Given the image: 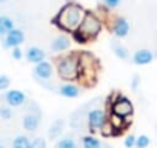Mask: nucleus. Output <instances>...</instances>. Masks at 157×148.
I'll use <instances>...</instances> for the list:
<instances>
[{
    "label": "nucleus",
    "instance_id": "obj_1",
    "mask_svg": "<svg viewBox=\"0 0 157 148\" xmlns=\"http://www.w3.org/2000/svg\"><path fill=\"white\" fill-rule=\"evenodd\" d=\"M83 16H85V10L80 5L75 3V2H68L60 8L57 16L52 19V23L57 28H60L62 31L72 34L78 28Z\"/></svg>",
    "mask_w": 157,
    "mask_h": 148
},
{
    "label": "nucleus",
    "instance_id": "obj_2",
    "mask_svg": "<svg viewBox=\"0 0 157 148\" xmlns=\"http://www.w3.org/2000/svg\"><path fill=\"white\" fill-rule=\"evenodd\" d=\"M56 72L63 82H78V76H80L78 53L60 54L56 63Z\"/></svg>",
    "mask_w": 157,
    "mask_h": 148
},
{
    "label": "nucleus",
    "instance_id": "obj_3",
    "mask_svg": "<svg viewBox=\"0 0 157 148\" xmlns=\"http://www.w3.org/2000/svg\"><path fill=\"white\" fill-rule=\"evenodd\" d=\"M102 28H103V20L93 11H85V16L78 25V28L75 29V33L78 36H82L86 43L94 40L100 33H102Z\"/></svg>",
    "mask_w": 157,
    "mask_h": 148
},
{
    "label": "nucleus",
    "instance_id": "obj_4",
    "mask_svg": "<svg viewBox=\"0 0 157 148\" xmlns=\"http://www.w3.org/2000/svg\"><path fill=\"white\" fill-rule=\"evenodd\" d=\"M109 100L106 102V111L108 113H113V114H117L123 119H129L132 114H134V107H132V102L125 97V96H120L117 94L114 99L113 97H108Z\"/></svg>",
    "mask_w": 157,
    "mask_h": 148
},
{
    "label": "nucleus",
    "instance_id": "obj_5",
    "mask_svg": "<svg viewBox=\"0 0 157 148\" xmlns=\"http://www.w3.org/2000/svg\"><path fill=\"white\" fill-rule=\"evenodd\" d=\"M108 122V111L106 108H91L86 113V125L91 133L100 131V128Z\"/></svg>",
    "mask_w": 157,
    "mask_h": 148
},
{
    "label": "nucleus",
    "instance_id": "obj_6",
    "mask_svg": "<svg viewBox=\"0 0 157 148\" xmlns=\"http://www.w3.org/2000/svg\"><path fill=\"white\" fill-rule=\"evenodd\" d=\"M54 71H56V69H54V65H52L51 62L42 60V62H39V63L34 65L33 74H34V77H36L39 82H48V80L52 79Z\"/></svg>",
    "mask_w": 157,
    "mask_h": 148
},
{
    "label": "nucleus",
    "instance_id": "obj_7",
    "mask_svg": "<svg viewBox=\"0 0 157 148\" xmlns=\"http://www.w3.org/2000/svg\"><path fill=\"white\" fill-rule=\"evenodd\" d=\"M3 100L6 102L8 107H22L26 103V94L20 90H6Z\"/></svg>",
    "mask_w": 157,
    "mask_h": 148
},
{
    "label": "nucleus",
    "instance_id": "obj_8",
    "mask_svg": "<svg viewBox=\"0 0 157 148\" xmlns=\"http://www.w3.org/2000/svg\"><path fill=\"white\" fill-rule=\"evenodd\" d=\"M111 31H113V34H114L116 37H119V39L126 37L128 33H129V23H128V20H126L125 17H120V16L114 17V19L111 20Z\"/></svg>",
    "mask_w": 157,
    "mask_h": 148
},
{
    "label": "nucleus",
    "instance_id": "obj_9",
    "mask_svg": "<svg viewBox=\"0 0 157 148\" xmlns=\"http://www.w3.org/2000/svg\"><path fill=\"white\" fill-rule=\"evenodd\" d=\"M25 42V34L22 29H11L5 37H3V46L5 48H16V46H20L22 43Z\"/></svg>",
    "mask_w": 157,
    "mask_h": 148
},
{
    "label": "nucleus",
    "instance_id": "obj_10",
    "mask_svg": "<svg viewBox=\"0 0 157 148\" xmlns=\"http://www.w3.org/2000/svg\"><path fill=\"white\" fill-rule=\"evenodd\" d=\"M40 120H42V114H40V111L34 113L33 110H29V113L25 114L23 119H22V127H23V130L33 133V131H36V130L40 127Z\"/></svg>",
    "mask_w": 157,
    "mask_h": 148
},
{
    "label": "nucleus",
    "instance_id": "obj_11",
    "mask_svg": "<svg viewBox=\"0 0 157 148\" xmlns=\"http://www.w3.org/2000/svg\"><path fill=\"white\" fill-rule=\"evenodd\" d=\"M69 48H71V39L66 34H59L51 43V51L54 54H65L69 51Z\"/></svg>",
    "mask_w": 157,
    "mask_h": 148
},
{
    "label": "nucleus",
    "instance_id": "obj_12",
    "mask_svg": "<svg viewBox=\"0 0 157 148\" xmlns=\"http://www.w3.org/2000/svg\"><path fill=\"white\" fill-rule=\"evenodd\" d=\"M56 91L66 99H75L80 96V87L77 85V82H65Z\"/></svg>",
    "mask_w": 157,
    "mask_h": 148
},
{
    "label": "nucleus",
    "instance_id": "obj_13",
    "mask_svg": "<svg viewBox=\"0 0 157 148\" xmlns=\"http://www.w3.org/2000/svg\"><path fill=\"white\" fill-rule=\"evenodd\" d=\"M108 123L114 128V131L119 134H122L128 127H129V119H123L117 114H113V113H108Z\"/></svg>",
    "mask_w": 157,
    "mask_h": 148
},
{
    "label": "nucleus",
    "instance_id": "obj_14",
    "mask_svg": "<svg viewBox=\"0 0 157 148\" xmlns=\"http://www.w3.org/2000/svg\"><path fill=\"white\" fill-rule=\"evenodd\" d=\"M25 57H26V60H28L29 63L36 65V63H39V62L45 60L46 53H45L42 48H39V46H31V48H28V49H26Z\"/></svg>",
    "mask_w": 157,
    "mask_h": 148
},
{
    "label": "nucleus",
    "instance_id": "obj_15",
    "mask_svg": "<svg viewBox=\"0 0 157 148\" xmlns=\"http://www.w3.org/2000/svg\"><path fill=\"white\" fill-rule=\"evenodd\" d=\"M152 59H154V54H152L149 49H139V51H136L134 56H132V62H134L136 65H139V66H143V65L151 63Z\"/></svg>",
    "mask_w": 157,
    "mask_h": 148
},
{
    "label": "nucleus",
    "instance_id": "obj_16",
    "mask_svg": "<svg viewBox=\"0 0 157 148\" xmlns=\"http://www.w3.org/2000/svg\"><path fill=\"white\" fill-rule=\"evenodd\" d=\"M11 29H14V22L8 16H0V37H5Z\"/></svg>",
    "mask_w": 157,
    "mask_h": 148
},
{
    "label": "nucleus",
    "instance_id": "obj_17",
    "mask_svg": "<svg viewBox=\"0 0 157 148\" xmlns=\"http://www.w3.org/2000/svg\"><path fill=\"white\" fill-rule=\"evenodd\" d=\"M82 148H102V142L93 134L82 137Z\"/></svg>",
    "mask_w": 157,
    "mask_h": 148
},
{
    "label": "nucleus",
    "instance_id": "obj_18",
    "mask_svg": "<svg viewBox=\"0 0 157 148\" xmlns=\"http://www.w3.org/2000/svg\"><path fill=\"white\" fill-rule=\"evenodd\" d=\"M63 120L62 119H57V120H54V123L51 125V128H49V139H57L59 136H60V133L63 131Z\"/></svg>",
    "mask_w": 157,
    "mask_h": 148
},
{
    "label": "nucleus",
    "instance_id": "obj_19",
    "mask_svg": "<svg viewBox=\"0 0 157 148\" xmlns=\"http://www.w3.org/2000/svg\"><path fill=\"white\" fill-rule=\"evenodd\" d=\"M111 45H113V53H114L119 59H122V60H126V59H128L129 54H128V49H126L123 45H120V43L116 42V40H114Z\"/></svg>",
    "mask_w": 157,
    "mask_h": 148
},
{
    "label": "nucleus",
    "instance_id": "obj_20",
    "mask_svg": "<svg viewBox=\"0 0 157 148\" xmlns=\"http://www.w3.org/2000/svg\"><path fill=\"white\" fill-rule=\"evenodd\" d=\"M31 140L28 136H17L13 140V148H29Z\"/></svg>",
    "mask_w": 157,
    "mask_h": 148
},
{
    "label": "nucleus",
    "instance_id": "obj_21",
    "mask_svg": "<svg viewBox=\"0 0 157 148\" xmlns=\"http://www.w3.org/2000/svg\"><path fill=\"white\" fill-rule=\"evenodd\" d=\"M56 148H78V145H77V142L72 139V137H63V139H60L59 142H57V145H56Z\"/></svg>",
    "mask_w": 157,
    "mask_h": 148
},
{
    "label": "nucleus",
    "instance_id": "obj_22",
    "mask_svg": "<svg viewBox=\"0 0 157 148\" xmlns=\"http://www.w3.org/2000/svg\"><path fill=\"white\" fill-rule=\"evenodd\" d=\"M99 133H100L103 137H117V133L114 131V128H113L108 122H106V123L100 128V131H99Z\"/></svg>",
    "mask_w": 157,
    "mask_h": 148
},
{
    "label": "nucleus",
    "instance_id": "obj_23",
    "mask_svg": "<svg viewBox=\"0 0 157 148\" xmlns=\"http://www.w3.org/2000/svg\"><path fill=\"white\" fill-rule=\"evenodd\" d=\"M151 143V140H149V137L146 136V134H140V136H137L136 137V148H148V145Z\"/></svg>",
    "mask_w": 157,
    "mask_h": 148
},
{
    "label": "nucleus",
    "instance_id": "obj_24",
    "mask_svg": "<svg viewBox=\"0 0 157 148\" xmlns=\"http://www.w3.org/2000/svg\"><path fill=\"white\" fill-rule=\"evenodd\" d=\"M11 87V79L6 74H0V91H6Z\"/></svg>",
    "mask_w": 157,
    "mask_h": 148
},
{
    "label": "nucleus",
    "instance_id": "obj_25",
    "mask_svg": "<svg viewBox=\"0 0 157 148\" xmlns=\"http://www.w3.org/2000/svg\"><path fill=\"white\" fill-rule=\"evenodd\" d=\"M13 116H14V113H13L11 107H0V117H2V119L8 120V119H11Z\"/></svg>",
    "mask_w": 157,
    "mask_h": 148
},
{
    "label": "nucleus",
    "instance_id": "obj_26",
    "mask_svg": "<svg viewBox=\"0 0 157 148\" xmlns=\"http://www.w3.org/2000/svg\"><path fill=\"white\" fill-rule=\"evenodd\" d=\"M100 2L103 3V6L106 10H116L122 3V0H100Z\"/></svg>",
    "mask_w": 157,
    "mask_h": 148
},
{
    "label": "nucleus",
    "instance_id": "obj_27",
    "mask_svg": "<svg viewBox=\"0 0 157 148\" xmlns=\"http://www.w3.org/2000/svg\"><path fill=\"white\" fill-rule=\"evenodd\" d=\"M29 148H46V140L43 137H36L34 140H31Z\"/></svg>",
    "mask_w": 157,
    "mask_h": 148
},
{
    "label": "nucleus",
    "instance_id": "obj_28",
    "mask_svg": "<svg viewBox=\"0 0 157 148\" xmlns=\"http://www.w3.org/2000/svg\"><path fill=\"white\" fill-rule=\"evenodd\" d=\"M123 145L126 148H134V145H136V136L134 134H128L125 137V140H123Z\"/></svg>",
    "mask_w": 157,
    "mask_h": 148
},
{
    "label": "nucleus",
    "instance_id": "obj_29",
    "mask_svg": "<svg viewBox=\"0 0 157 148\" xmlns=\"http://www.w3.org/2000/svg\"><path fill=\"white\" fill-rule=\"evenodd\" d=\"M11 56H13V59H16V60H20V59L23 57V51L20 49V46L11 48Z\"/></svg>",
    "mask_w": 157,
    "mask_h": 148
},
{
    "label": "nucleus",
    "instance_id": "obj_30",
    "mask_svg": "<svg viewBox=\"0 0 157 148\" xmlns=\"http://www.w3.org/2000/svg\"><path fill=\"white\" fill-rule=\"evenodd\" d=\"M139 82H140V77H139V76H134V77H132V82H131V87H132V90H137V87H139Z\"/></svg>",
    "mask_w": 157,
    "mask_h": 148
},
{
    "label": "nucleus",
    "instance_id": "obj_31",
    "mask_svg": "<svg viewBox=\"0 0 157 148\" xmlns=\"http://www.w3.org/2000/svg\"><path fill=\"white\" fill-rule=\"evenodd\" d=\"M0 148H5V146H3V145H2V143H0Z\"/></svg>",
    "mask_w": 157,
    "mask_h": 148
},
{
    "label": "nucleus",
    "instance_id": "obj_32",
    "mask_svg": "<svg viewBox=\"0 0 157 148\" xmlns=\"http://www.w3.org/2000/svg\"><path fill=\"white\" fill-rule=\"evenodd\" d=\"M2 2H3V0H0V3H2Z\"/></svg>",
    "mask_w": 157,
    "mask_h": 148
}]
</instances>
